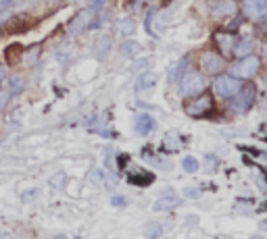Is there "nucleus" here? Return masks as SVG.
Wrapping results in <instances>:
<instances>
[{"instance_id": "f257e3e1", "label": "nucleus", "mask_w": 267, "mask_h": 239, "mask_svg": "<svg viewBox=\"0 0 267 239\" xmlns=\"http://www.w3.org/2000/svg\"><path fill=\"white\" fill-rule=\"evenodd\" d=\"M186 114L194 119H200V117H207V114L215 108V102H213V96L207 92H200L197 96H192V100L186 102Z\"/></svg>"}, {"instance_id": "f03ea898", "label": "nucleus", "mask_w": 267, "mask_h": 239, "mask_svg": "<svg viewBox=\"0 0 267 239\" xmlns=\"http://www.w3.org/2000/svg\"><path fill=\"white\" fill-rule=\"evenodd\" d=\"M200 92H204V77L200 75V71L188 69L184 75H180V94L184 98H190Z\"/></svg>"}, {"instance_id": "7ed1b4c3", "label": "nucleus", "mask_w": 267, "mask_h": 239, "mask_svg": "<svg viewBox=\"0 0 267 239\" xmlns=\"http://www.w3.org/2000/svg\"><path fill=\"white\" fill-rule=\"evenodd\" d=\"M242 79L236 77V75H217L215 77V83H213V90L217 92V96H221V98H234V96L240 92V87H242Z\"/></svg>"}, {"instance_id": "20e7f679", "label": "nucleus", "mask_w": 267, "mask_h": 239, "mask_svg": "<svg viewBox=\"0 0 267 239\" xmlns=\"http://www.w3.org/2000/svg\"><path fill=\"white\" fill-rule=\"evenodd\" d=\"M259 69H261V58L255 54H246V56H240L232 65V75L240 79H253L259 73Z\"/></svg>"}, {"instance_id": "39448f33", "label": "nucleus", "mask_w": 267, "mask_h": 239, "mask_svg": "<svg viewBox=\"0 0 267 239\" xmlns=\"http://www.w3.org/2000/svg\"><path fill=\"white\" fill-rule=\"evenodd\" d=\"M207 13L211 19L224 21V19H230V17L238 15V4H236V0H209Z\"/></svg>"}, {"instance_id": "423d86ee", "label": "nucleus", "mask_w": 267, "mask_h": 239, "mask_svg": "<svg viewBox=\"0 0 267 239\" xmlns=\"http://www.w3.org/2000/svg\"><path fill=\"white\" fill-rule=\"evenodd\" d=\"M230 100H232V108L236 112H248L257 100V87L253 83H244L242 87H240V92Z\"/></svg>"}, {"instance_id": "0eeeda50", "label": "nucleus", "mask_w": 267, "mask_h": 239, "mask_svg": "<svg viewBox=\"0 0 267 239\" xmlns=\"http://www.w3.org/2000/svg\"><path fill=\"white\" fill-rule=\"evenodd\" d=\"M200 67L207 75H219L226 71V56H221L219 52L207 50L200 54Z\"/></svg>"}, {"instance_id": "6e6552de", "label": "nucleus", "mask_w": 267, "mask_h": 239, "mask_svg": "<svg viewBox=\"0 0 267 239\" xmlns=\"http://www.w3.org/2000/svg\"><path fill=\"white\" fill-rule=\"evenodd\" d=\"M94 21V11L92 8H82V11H77V15L73 17V21H71V33H84L86 29H90V23Z\"/></svg>"}, {"instance_id": "1a4fd4ad", "label": "nucleus", "mask_w": 267, "mask_h": 239, "mask_svg": "<svg viewBox=\"0 0 267 239\" xmlns=\"http://www.w3.org/2000/svg\"><path fill=\"white\" fill-rule=\"evenodd\" d=\"M215 44H217L219 50H221V56H226V60H228V56L234 54V44H236V40H234V35L230 33V31H219V33H215Z\"/></svg>"}, {"instance_id": "9d476101", "label": "nucleus", "mask_w": 267, "mask_h": 239, "mask_svg": "<svg viewBox=\"0 0 267 239\" xmlns=\"http://www.w3.org/2000/svg\"><path fill=\"white\" fill-rule=\"evenodd\" d=\"M244 13L253 19H259L267 13V2L265 0H244Z\"/></svg>"}, {"instance_id": "9b49d317", "label": "nucleus", "mask_w": 267, "mask_h": 239, "mask_svg": "<svg viewBox=\"0 0 267 239\" xmlns=\"http://www.w3.org/2000/svg\"><path fill=\"white\" fill-rule=\"evenodd\" d=\"M111 48H113L111 35H100V38L96 40V44H94V54L99 56V58H104V56H109Z\"/></svg>"}, {"instance_id": "f8f14e48", "label": "nucleus", "mask_w": 267, "mask_h": 239, "mask_svg": "<svg viewBox=\"0 0 267 239\" xmlns=\"http://www.w3.org/2000/svg\"><path fill=\"white\" fill-rule=\"evenodd\" d=\"M155 125H157V121L150 117V114H140L138 121H136V133H140V135H148L150 131L155 129Z\"/></svg>"}, {"instance_id": "ddd939ff", "label": "nucleus", "mask_w": 267, "mask_h": 239, "mask_svg": "<svg viewBox=\"0 0 267 239\" xmlns=\"http://www.w3.org/2000/svg\"><path fill=\"white\" fill-rule=\"evenodd\" d=\"M255 48V42L251 38H242V40H236L234 44V56L240 58V56H246V54H251Z\"/></svg>"}, {"instance_id": "4468645a", "label": "nucleus", "mask_w": 267, "mask_h": 239, "mask_svg": "<svg viewBox=\"0 0 267 239\" xmlns=\"http://www.w3.org/2000/svg\"><path fill=\"white\" fill-rule=\"evenodd\" d=\"M155 83H157L155 73L146 71V73H140V77L136 79V90H138V92H144V90H148V87H153Z\"/></svg>"}, {"instance_id": "2eb2a0df", "label": "nucleus", "mask_w": 267, "mask_h": 239, "mask_svg": "<svg viewBox=\"0 0 267 239\" xmlns=\"http://www.w3.org/2000/svg\"><path fill=\"white\" fill-rule=\"evenodd\" d=\"M177 204H180V200H177L175 196H167V198H159L157 202H155V210L159 212V210H171V208H175Z\"/></svg>"}, {"instance_id": "dca6fc26", "label": "nucleus", "mask_w": 267, "mask_h": 239, "mask_svg": "<svg viewBox=\"0 0 267 239\" xmlns=\"http://www.w3.org/2000/svg\"><path fill=\"white\" fill-rule=\"evenodd\" d=\"M40 52H42V48L35 44V46H30L28 50L23 52V63L28 65V67H32V65H35V60L40 58Z\"/></svg>"}, {"instance_id": "f3484780", "label": "nucleus", "mask_w": 267, "mask_h": 239, "mask_svg": "<svg viewBox=\"0 0 267 239\" xmlns=\"http://www.w3.org/2000/svg\"><path fill=\"white\" fill-rule=\"evenodd\" d=\"M140 44L138 42H134V40H128V42H123L121 44V52L126 54L128 58H134V56H138L140 54Z\"/></svg>"}, {"instance_id": "a211bd4d", "label": "nucleus", "mask_w": 267, "mask_h": 239, "mask_svg": "<svg viewBox=\"0 0 267 239\" xmlns=\"http://www.w3.org/2000/svg\"><path fill=\"white\" fill-rule=\"evenodd\" d=\"M182 166H184L186 173H197L199 171V160H197V158H192V156H188V158H184V160H182Z\"/></svg>"}, {"instance_id": "6ab92c4d", "label": "nucleus", "mask_w": 267, "mask_h": 239, "mask_svg": "<svg viewBox=\"0 0 267 239\" xmlns=\"http://www.w3.org/2000/svg\"><path fill=\"white\" fill-rule=\"evenodd\" d=\"M8 92H11V96H19V94L23 92V83H21V79L13 77L11 81H8Z\"/></svg>"}, {"instance_id": "aec40b11", "label": "nucleus", "mask_w": 267, "mask_h": 239, "mask_svg": "<svg viewBox=\"0 0 267 239\" xmlns=\"http://www.w3.org/2000/svg\"><path fill=\"white\" fill-rule=\"evenodd\" d=\"M184 67H186V58H184L182 63H180V65H177V67L171 71V75H169V81H173V79H177V77H180V71H182Z\"/></svg>"}, {"instance_id": "412c9836", "label": "nucleus", "mask_w": 267, "mask_h": 239, "mask_svg": "<svg viewBox=\"0 0 267 239\" xmlns=\"http://www.w3.org/2000/svg\"><path fill=\"white\" fill-rule=\"evenodd\" d=\"M184 196L186 198H200V189L199 187H188L184 191Z\"/></svg>"}, {"instance_id": "4be33fe9", "label": "nucleus", "mask_w": 267, "mask_h": 239, "mask_svg": "<svg viewBox=\"0 0 267 239\" xmlns=\"http://www.w3.org/2000/svg\"><path fill=\"white\" fill-rule=\"evenodd\" d=\"M106 4V0H90V8L96 13V11H100V8H104Z\"/></svg>"}, {"instance_id": "5701e85b", "label": "nucleus", "mask_w": 267, "mask_h": 239, "mask_svg": "<svg viewBox=\"0 0 267 239\" xmlns=\"http://www.w3.org/2000/svg\"><path fill=\"white\" fill-rule=\"evenodd\" d=\"M123 33H132L134 31V23L128 19V21H121V27H119Z\"/></svg>"}, {"instance_id": "b1692460", "label": "nucleus", "mask_w": 267, "mask_h": 239, "mask_svg": "<svg viewBox=\"0 0 267 239\" xmlns=\"http://www.w3.org/2000/svg\"><path fill=\"white\" fill-rule=\"evenodd\" d=\"M8 100H11V94H8V92H0V110H2L4 106L8 104Z\"/></svg>"}, {"instance_id": "393cba45", "label": "nucleus", "mask_w": 267, "mask_h": 239, "mask_svg": "<svg viewBox=\"0 0 267 239\" xmlns=\"http://www.w3.org/2000/svg\"><path fill=\"white\" fill-rule=\"evenodd\" d=\"M113 204H115V206H126L128 200H126V198H113Z\"/></svg>"}, {"instance_id": "a878e982", "label": "nucleus", "mask_w": 267, "mask_h": 239, "mask_svg": "<svg viewBox=\"0 0 267 239\" xmlns=\"http://www.w3.org/2000/svg\"><path fill=\"white\" fill-rule=\"evenodd\" d=\"M257 31H259V33H265V35H267V21H263V23H259V25H257Z\"/></svg>"}, {"instance_id": "bb28decb", "label": "nucleus", "mask_w": 267, "mask_h": 239, "mask_svg": "<svg viewBox=\"0 0 267 239\" xmlns=\"http://www.w3.org/2000/svg\"><path fill=\"white\" fill-rule=\"evenodd\" d=\"M13 4V0H0V11H4V8H8Z\"/></svg>"}, {"instance_id": "cd10ccee", "label": "nucleus", "mask_w": 267, "mask_h": 239, "mask_svg": "<svg viewBox=\"0 0 267 239\" xmlns=\"http://www.w3.org/2000/svg\"><path fill=\"white\" fill-rule=\"evenodd\" d=\"M65 181V175L61 173V177H55V179H52V185H59V183H63Z\"/></svg>"}, {"instance_id": "c85d7f7f", "label": "nucleus", "mask_w": 267, "mask_h": 239, "mask_svg": "<svg viewBox=\"0 0 267 239\" xmlns=\"http://www.w3.org/2000/svg\"><path fill=\"white\" fill-rule=\"evenodd\" d=\"M4 77H6V67H4V65H0V81H2Z\"/></svg>"}, {"instance_id": "c756f323", "label": "nucleus", "mask_w": 267, "mask_h": 239, "mask_svg": "<svg viewBox=\"0 0 267 239\" xmlns=\"http://www.w3.org/2000/svg\"><path fill=\"white\" fill-rule=\"evenodd\" d=\"M261 58H263L265 63H267V44H265V46H263V50H261Z\"/></svg>"}, {"instance_id": "7c9ffc66", "label": "nucleus", "mask_w": 267, "mask_h": 239, "mask_svg": "<svg viewBox=\"0 0 267 239\" xmlns=\"http://www.w3.org/2000/svg\"><path fill=\"white\" fill-rule=\"evenodd\" d=\"M6 21V15H0V23H4Z\"/></svg>"}, {"instance_id": "2f4dec72", "label": "nucleus", "mask_w": 267, "mask_h": 239, "mask_svg": "<svg viewBox=\"0 0 267 239\" xmlns=\"http://www.w3.org/2000/svg\"><path fill=\"white\" fill-rule=\"evenodd\" d=\"M265 83H267V77H265Z\"/></svg>"}, {"instance_id": "473e14b6", "label": "nucleus", "mask_w": 267, "mask_h": 239, "mask_svg": "<svg viewBox=\"0 0 267 239\" xmlns=\"http://www.w3.org/2000/svg\"><path fill=\"white\" fill-rule=\"evenodd\" d=\"M55 2H57V0H55Z\"/></svg>"}, {"instance_id": "72a5a7b5", "label": "nucleus", "mask_w": 267, "mask_h": 239, "mask_svg": "<svg viewBox=\"0 0 267 239\" xmlns=\"http://www.w3.org/2000/svg\"><path fill=\"white\" fill-rule=\"evenodd\" d=\"M265 2H267V0H265Z\"/></svg>"}]
</instances>
